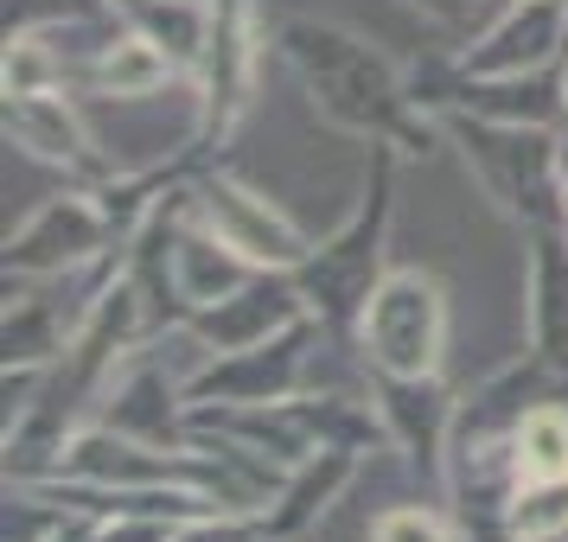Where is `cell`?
<instances>
[{
	"instance_id": "obj_9",
	"label": "cell",
	"mask_w": 568,
	"mask_h": 542,
	"mask_svg": "<svg viewBox=\"0 0 568 542\" xmlns=\"http://www.w3.org/2000/svg\"><path fill=\"white\" fill-rule=\"evenodd\" d=\"M185 198H192V211L231 243L236 256H250L256 268H287V275H294V268L307 262V249L320 243V236L301 231L268 192H256L243 173H231L224 160L192 166V173H185Z\"/></svg>"
},
{
	"instance_id": "obj_7",
	"label": "cell",
	"mask_w": 568,
	"mask_h": 542,
	"mask_svg": "<svg viewBox=\"0 0 568 542\" xmlns=\"http://www.w3.org/2000/svg\"><path fill=\"white\" fill-rule=\"evenodd\" d=\"M129 243L134 236H122L103 185H64L7 231L0 268H7V282H71L83 268L109 262L115 249H129Z\"/></svg>"
},
{
	"instance_id": "obj_16",
	"label": "cell",
	"mask_w": 568,
	"mask_h": 542,
	"mask_svg": "<svg viewBox=\"0 0 568 542\" xmlns=\"http://www.w3.org/2000/svg\"><path fill=\"white\" fill-rule=\"evenodd\" d=\"M166 90H192V83H185L180 64L160 52L154 39H141L129 20L115 27V39H109L103 52L90 58V71H83V83H78V96H109V103H154Z\"/></svg>"
},
{
	"instance_id": "obj_21",
	"label": "cell",
	"mask_w": 568,
	"mask_h": 542,
	"mask_svg": "<svg viewBox=\"0 0 568 542\" xmlns=\"http://www.w3.org/2000/svg\"><path fill=\"white\" fill-rule=\"evenodd\" d=\"M109 0H7V27H45V20H64V13H97Z\"/></svg>"
},
{
	"instance_id": "obj_6",
	"label": "cell",
	"mask_w": 568,
	"mask_h": 542,
	"mask_svg": "<svg viewBox=\"0 0 568 542\" xmlns=\"http://www.w3.org/2000/svg\"><path fill=\"white\" fill-rule=\"evenodd\" d=\"M447 338H454V294L435 268H409L396 262L377 294L364 300L358 326H352V351H358L364 377H440L447 370Z\"/></svg>"
},
{
	"instance_id": "obj_5",
	"label": "cell",
	"mask_w": 568,
	"mask_h": 542,
	"mask_svg": "<svg viewBox=\"0 0 568 542\" xmlns=\"http://www.w3.org/2000/svg\"><path fill=\"white\" fill-rule=\"evenodd\" d=\"M275 52V27L262 0H211V39L192 78V129H185V160H224L243 115L256 103V71Z\"/></svg>"
},
{
	"instance_id": "obj_4",
	"label": "cell",
	"mask_w": 568,
	"mask_h": 542,
	"mask_svg": "<svg viewBox=\"0 0 568 542\" xmlns=\"http://www.w3.org/2000/svg\"><path fill=\"white\" fill-rule=\"evenodd\" d=\"M447 147L460 154L473 185L491 198V211L517 231H556L568 217L562 192V129H530V122H491L447 109L440 115Z\"/></svg>"
},
{
	"instance_id": "obj_14",
	"label": "cell",
	"mask_w": 568,
	"mask_h": 542,
	"mask_svg": "<svg viewBox=\"0 0 568 542\" xmlns=\"http://www.w3.org/2000/svg\"><path fill=\"white\" fill-rule=\"evenodd\" d=\"M301 319H313L301 282H294L287 268H262V275H250V282L236 287L231 300L192 313L185 326L205 338L211 351H243V345H262V338L287 333V326H301Z\"/></svg>"
},
{
	"instance_id": "obj_2",
	"label": "cell",
	"mask_w": 568,
	"mask_h": 542,
	"mask_svg": "<svg viewBox=\"0 0 568 542\" xmlns=\"http://www.w3.org/2000/svg\"><path fill=\"white\" fill-rule=\"evenodd\" d=\"M549 384L556 377L524 351L460 396L447 440V504L473 542H505V504L517 491V421L537 396H549Z\"/></svg>"
},
{
	"instance_id": "obj_1",
	"label": "cell",
	"mask_w": 568,
	"mask_h": 542,
	"mask_svg": "<svg viewBox=\"0 0 568 542\" xmlns=\"http://www.w3.org/2000/svg\"><path fill=\"white\" fill-rule=\"evenodd\" d=\"M275 58L294 71L313 115L338 134H358L364 147L384 141L403 160H428L447 141L440 115L415 103L409 64H396L377 39H364L345 20L287 13V20H275Z\"/></svg>"
},
{
	"instance_id": "obj_25",
	"label": "cell",
	"mask_w": 568,
	"mask_h": 542,
	"mask_svg": "<svg viewBox=\"0 0 568 542\" xmlns=\"http://www.w3.org/2000/svg\"><path fill=\"white\" fill-rule=\"evenodd\" d=\"M562 7H568V0H562Z\"/></svg>"
},
{
	"instance_id": "obj_24",
	"label": "cell",
	"mask_w": 568,
	"mask_h": 542,
	"mask_svg": "<svg viewBox=\"0 0 568 542\" xmlns=\"http://www.w3.org/2000/svg\"><path fill=\"white\" fill-rule=\"evenodd\" d=\"M562 231H568V217H562Z\"/></svg>"
},
{
	"instance_id": "obj_3",
	"label": "cell",
	"mask_w": 568,
	"mask_h": 542,
	"mask_svg": "<svg viewBox=\"0 0 568 542\" xmlns=\"http://www.w3.org/2000/svg\"><path fill=\"white\" fill-rule=\"evenodd\" d=\"M396 173H403V154L384 147V141H371L352 211H345L333 231L307 249V262L294 268V282H301V294H307V313L333 338H352L364 300H371L377 282L396 268V262H389V231H396Z\"/></svg>"
},
{
	"instance_id": "obj_8",
	"label": "cell",
	"mask_w": 568,
	"mask_h": 542,
	"mask_svg": "<svg viewBox=\"0 0 568 542\" xmlns=\"http://www.w3.org/2000/svg\"><path fill=\"white\" fill-rule=\"evenodd\" d=\"M320 319H301L287 333L243 345V351H211V364L192 377L185 402L192 409H256V402H287L320 389V345H326Z\"/></svg>"
},
{
	"instance_id": "obj_15",
	"label": "cell",
	"mask_w": 568,
	"mask_h": 542,
	"mask_svg": "<svg viewBox=\"0 0 568 542\" xmlns=\"http://www.w3.org/2000/svg\"><path fill=\"white\" fill-rule=\"evenodd\" d=\"M358 472H364V453H352V447H333V453H320V460L294 466L282 479V491L268 498V511L256 517L262 536L268 542H313L320 523L333 517V504L358 485Z\"/></svg>"
},
{
	"instance_id": "obj_22",
	"label": "cell",
	"mask_w": 568,
	"mask_h": 542,
	"mask_svg": "<svg viewBox=\"0 0 568 542\" xmlns=\"http://www.w3.org/2000/svg\"><path fill=\"white\" fill-rule=\"evenodd\" d=\"M562 192H568V129H562Z\"/></svg>"
},
{
	"instance_id": "obj_12",
	"label": "cell",
	"mask_w": 568,
	"mask_h": 542,
	"mask_svg": "<svg viewBox=\"0 0 568 542\" xmlns=\"http://www.w3.org/2000/svg\"><path fill=\"white\" fill-rule=\"evenodd\" d=\"M568 52V7L562 0H505L473 45L454 52L460 78H537L556 71Z\"/></svg>"
},
{
	"instance_id": "obj_19",
	"label": "cell",
	"mask_w": 568,
	"mask_h": 542,
	"mask_svg": "<svg viewBox=\"0 0 568 542\" xmlns=\"http://www.w3.org/2000/svg\"><path fill=\"white\" fill-rule=\"evenodd\" d=\"M403 7L422 13V27H435L440 39L460 52V45H473V39L498 20V7H505V0H403Z\"/></svg>"
},
{
	"instance_id": "obj_11",
	"label": "cell",
	"mask_w": 568,
	"mask_h": 542,
	"mask_svg": "<svg viewBox=\"0 0 568 542\" xmlns=\"http://www.w3.org/2000/svg\"><path fill=\"white\" fill-rule=\"evenodd\" d=\"M0 129L27 160L64 173V185H109L122 166L103 154V141L90 134L78 109V90H39V96H7Z\"/></svg>"
},
{
	"instance_id": "obj_18",
	"label": "cell",
	"mask_w": 568,
	"mask_h": 542,
	"mask_svg": "<svg viewBox=\"0 0 568 542\" xmlns=\"http://www.w3.org/2000/svg\"><path fill=\"white\" fill-rule=\"evenodd\" d=\"M371 542H473L447 498H415V504H384L371 517Z\"/></svg>"
},
{
	"instance_id": "obj_13",
	"label": "cell",
	"mask_w": 568,
	"mask_h": 542,
	"mask_svg": "<svg viewBox=\"0 0 568 542\" xmlns=\"http://www.w3.org/2000/svg\"><path fill=\"white\" fill-rule=\"evenodd\" d=\"M524 351L568 384V231H524Z\"/></svg>"
},
{
	"instance_id": "obj_23",
	"label": "cell",
	"mask_w": 568,
	"mask_h": 542,
	"mask_svg": "<svg viewBox=\"0 0 568 542\" xmlns=\"http://www.w3.org/2000/svg\"><path fill=\"white\" fill-rule=\"evenodd\" d=\"M556 71H562V103H568V52H562V64H556Z\"/></svg>"
},
{
	"instance_id": "obj_20",
	"label": "cell",
	"mask_w": 568,
	"mask_h": 542,
	"mask_svg": "<svg viewBox=\"0 0 568 542\" xmlns=\"http://www.w3.org/2000/svg\"><path fill=\"white\" fill-rule=\"evenodd\" d=\"M185 517H166V511H103L90 517V542H173Z\"/></svg>"
},
{
	"instance_id": "obj_10",
	"label": "cell",
	"mask_w": 568,
	"mask_h": 542,
	"mask_svg": "<svg viewBox=\"0 0 568 542\" xmlns=\"http://www.w3.org/2000/svg\"><path fill=\"white\" fill-rule=\"evenodd\" d=\"M364 389L384 415V440L403 472L428 498H447V440L460 415V396L447 389V377H364Z\"/></svg>"
},
{
	"instance_id": "obj_17",
	"label": "cell",
	"mask_w": 568,
	"mask_h": 542,
	"mask_svg": "<svg viewBox=\"0 0 568 542\" xmlns=\"http://www.w3.org/2000/svg\"><path fill=\"white\" fill-rule=\"evenodd\" d=\"M505 542H568V479L517 485L505 504Z\"/></svg>"
}]
</instances>
